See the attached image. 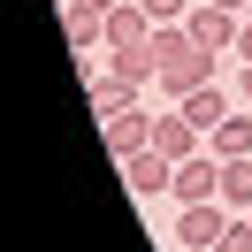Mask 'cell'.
I'll return each instance as SVG.
<instances>
[{
    "mask_svg": "<svg viewBox=\"0 0 252 252\" xmlns=\"http://www.w3.org/2000/svg\"><path fill=\"white\" fill-rule=\"evenodd\" d=\"M99 130H107V153H115V160H130V153H145V145H153V115H145V107L107 115Z\"/></svg>",
    "mask_w": 252,
    "mask_h": 252,
    "instance_id": "obj_7",
    "label": "cell"
},
{
    "mask_svg": "<svg viewBox=\"0 0 252 252\" xmlns=\"http://www.w3.org/2000/svg\"><path fill=\"white\" fill-rule=\"evenodd\" d=\"M221 206H229V214H252V153L221 160Z\"/></svg>",
    "mask_w": 252,
    "mask_h": 252,
    "instance_id": "obj_11",
    "label": "cell"
},
{
    "mask_svg": "<svg viewBox=\"0 0 252 252\" xmlns=\"http://www.w3.org/2000/svg\"><path fill=\"white\" fill-rule=\"evenodd\" d=\"M176 107H184V115H191V123H199V130H214L221 115H229V99H221L214 84H199V92H184V99H176Z\"/></svg>",
    "mask_w": 252,
    "mask_h": 252,
    "instance_id": "obj_12",
    "label": "cell"
},
{
    "mask_svg": "<svg viewBox=\"0 0 252 252\" xmlns=\"http://www.w3.org/2000/svg\"><path fill=\"white\" fill-rule=\"evenodd\" d=\"M221 229H229V206H221V199H199V206L176 214V245H184V252H214Z\"/></svg>",
    "mask_w": 252,
    "mask_h": 252,
    "instance_id": "obj_1",
    "label": "cell"
},
{
    "mask_svg": "<svg viewBox=\"0 0 252 252\" xmlns=\"http://www.w3.org/2000/svg\"><path fill=\"white\" fill-rule=\"evenodd\" d=\"M107 77L123 92H145V84H160V62H153V46H130V54H107Z\"/></svg>",
    "mask_w": 252,
    "mask_h": 252,
    "instance_id": "obj_8",
    "label": "cell"
},
{
    "mask_svg": "<svg viewBox=\"0 0 252 252\" xmlns=\"http://www.w3.org/2000/svg\"><path fill=\"white\" fill-rule=\"evenodd\" d=\"M184 31L199 38L206 54H237V31H245V16H229V8H214V0H199V8L184 16Z\"/></svg>",
    "mask_w": 252,
    "mask_h": 252,
    "instance_id": "obj_2",
    "label": "cell"
},
{
    "mask_svg": "<svg viewBox=\"0 0 252 252\" xmlns=\"http://www.w3.org/2000/svg\"><path fill=\"white\" fill-rule=\"evenodd\" d=\"M199 145H206V130L191 123L184 107H168V115H153V153H168V160H191V153H199Z\"/></svg>",
    "mask_w": 252,
    "mask_h": 252,
    "instance_id": "obj_5",
    "label": "cell"
},
{
    "mask_svg": "<svg viewBox=\"0 0 252 252\" xmlns=\"http://www.w3.org/2000/svg\"><path fill=\"white\" fill-rule=\"evenodd\" d=\"M206 153L214 160H245L252 153V115H221V123L206 130Z\"/></svg>",
    "mask_w": 252,
    "mask_h": 252,
    "instance_id": "obj_9",
    "label": "cell"
},
{
    "mask_svg": "<svg viewBox=\"0 0 252 252\" xmlns=\"http://www.w3.org/2000/svg\"><path fill=\"white\" fill-rule=\"evenodd\" d=\"M123 184H130V199H153V191H168V184H176V160L145 145V153H130V160H123Z\"/></svg>",
    "mask_w": 252,
    "mask_h": 252,
    "instance_id": "obj_6",
    "label": "cell"
},
{
    "mask_svg": "<svg viewBox=\"0 0 252 252\" xmlns=\"http://www.w3.org/2000/svg\"><path fill=\"white\" fill-rule=\"evenodd\" d=\"M237 54H245V62H252V16H245V31H237Z\"/></svg>",
    "mask_w": 252,
    "mask_h": 252,
    "instance_id": "obj_18",
    "label": "cell"
},
{
    "mask_svg": "<svg viewBox=\"0 0 252 252\" xmlns=\"http://www.w3.org/2000/svg\"><path fill=\"white\" fill-rule=\"evenodd\" d=\"M237 99H245V107H252V62L237 69Z\"/></svg>",
    "mask_w": 252,
    "mask_h": 252,
    "instance_id": "obj_17",
    "label": "cell"
},
{
    "mask_svg": "<svg viewBox=\"0 0 252 252\" xmlns=\"http://www.w3.org/2000/svg\"><path fill=\"white\" fill-rule=\"evenodd\" d=\"M176 206H199V199H221V160L214 153H206V145H199V153H191V160H176Z\"/></svg>",
    "mask_w": 252,
    "mask_h": 252,
    "instance_id": "obj_3",
    "label": "cell"
},
{
    "mask_svg": "<svg viewBox=\"0 0 252 252\" xmlns=\"http://www.w3.org/2000/svg\"><path fill=\"white\" fill-rule=\"evenodd\" d=\"M160 23L145 16V0H115L107 8V54H130V46H153Z\"/></svg>",
    "mask_w": 252,
    "mask_h": 252,
    "instance_id": "obj_4",
    "label": "cell"
},
{
    "mask_svg": "<svg viewBox=\"0 0 252 252\" xmlns=\"http://www.w3.org/2000/svg\"><path fill=\"white\" fill-rule=\"evenodd\" d=\"M69 54H107V16H84V8H62Z\"/></svg>",
    "mask_w": 252,
    "mask_h": 252,
    "instance_id": "obj_10",
    "label": "cell"
},
{
    "mask_svg": "<svg viewBox=\"0 0 252 252\" xmlns=\"http://www.w3.org/2000/svg\"><path fill=\"white\" fill-rule=\"evenodd\" d=\"M62 8H84V16H107L115 0H62Z\"/></svg>",
    "mask_w": 252,
    "mask_h": 252,
    "instance_id": "obj_16",
    "label": "cell"
},
{
    "mask_svg": "<svg viewBox=\"0 0 252 252\" xmlns=\"http://www.w3.org/2000/svg\"><path fill=\"white\" fill-rule=\"evenodd\" d=\"M214 8H229V16H245V8H252V0H214Z\"/></svg>",
    "mask_w": 252,
    "mask_h": 252,
    "instance_id": "obj_19",
    "label": "cell"
},
{
    "mask_svg": "<svg viewBox=\"0 0 252 252\" xmlns=\"http://www.w3.org/2000/svg\"><path fill=\"white\" fill-rule=\"evenodd\" d=\"M214 252H252V214H229V229H221Z\"/></svg>",
    "mask_w": 252,
    "mask_h": 252,
    "instance_id": "obj_14",
    "label": "cell"
},
{
    "mask_svg": "<svg viewBox=\"0 0 252 252\" xmlns=\"http://www.w3.org/2000/svg\"><path fill=\"white\" fill-rule=\"evenodd\" d=\"M84 92H92V115H99V123H107V115H123V107H138V92H123V84H115V77H99V84H84Z\"/></svg>",
    "mask_w": 252,
    "mask_h": 252,
    "instance_id": "obj_13",
    "label": "cell"
},
{
    "mask_svg": "<svg viewBox=\"0 0 252 252\" xmlns=\"http://www.w3.org/2000/svg\"><path fill=\"white\" fill-rule=\"evenodd\" d=\"M191 8H199V0H145V16H153V23H184Z\"/></svg>",
    "mask_w": 252,
    "mask_h": 252,
    "instance_id": "obj_15",
    "label": "cell"
},
{
    "mask_svg": "<svg viewBox=\"0 0 252 252\" xmlns=\"http://www.w3.org/2000/svg\"><path fill=\"white\" fill-rule=\"evenodd\" d=\"M245 16H252V8H245Z\"/></svg>",
    "mask_w": 252,
    "mask_h": 252,
    "instance_id": "obj_20",
    "label": "cell"
}]
</instances>
